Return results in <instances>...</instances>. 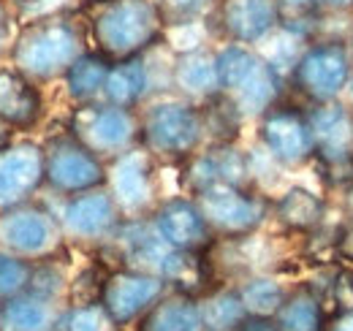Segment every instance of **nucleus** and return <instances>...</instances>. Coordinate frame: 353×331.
<instances>
[{"instance_id":"7c9ffc66","label":"nucleus","mask_w":353,"mask_h":331,"mask_svg":"<svg viewBox=\"0 0 353 331\" xmlns=\"http://www.w3.org/2000/svg\"><path fill=\"white\" fill-rule=\"evenodd\" d=\"M33 261L14 255L11 250H0V301H8L30 288Z\"/></svg>"},{"instance_id":"79ce46f5","label":"nucleus","mask_w":353,"mask_h":331,"mask_svg":"<svg viewBox=\"0 0 353 331\" xmlns=\"http://www.w3.org/2000/svg\"><path fill=\"white\" fill-rule=\"evenodd\" d=\"M351 14H353V6H351Z\"/></svg>"},{"instance_id":"58836bf2","label":"nucleus","mask_w":353,"mask_h":331,"mask_svg":"<svg viewBox=\"0 0 353 331\" xmlns=\"http://www.w3.org/2000/svg\"><path fill=\"white\" fill-rule=\"evenodd\" d=\"M345 41H348V49H351V57H353V25L348 28V36H345Z\"/></svg>"},{"instance_id":"6e6552de","label":"nucleus","mask_w":353,"mask_h":331,"mask_svg":"<svg viewBox=\"0 0 353 331\" xmlns=\"http://www.w3.org/2000/svg\"><path fill=\"white\" fill-rule=\"evenodd\" d=\"M46 155V185L60 196H79L106 185L109 166L68 130L49 139Z\"/></svg>"},{"instance_id":"c756f323","label":"nucleus","mask_w":353,"mask_h":331,"mask_svg":"<svg viewBox=\"0 0 353 331\" xmlns=\"http://www.w3.org/2000/svg\"><path fill=\"white\" fill-rule=\"evenodd\" d=\"M221 0H155L158 14L169 30H179V28H196L207 19H212L215 8Z\"/></svg>"},{"instance_id":"f3484780","label":"nucleus","mask_w":353,"mask_h":331,"mask_svg":"<svg viewBox=\"0 0 353 331\" xmlns=\"http://www.w3.org/2000/svg\"><path fill=\"white\" fill-rule=\"evenodd\" d=\"M46 182L44 147L33 141L0 147V207H17L33 199Z\"/></svg>"},{"instance_id":"a878e982","label":"nucleus","mask_w":353,"mask_h":331,"mask_svg":"<svg viewBox=\"0 0 353 331\" xmlns=\"http://www.w3.org/2000/svg\"><path fill=\"white\" fill-rule=\"evenodd\" d=\"M114 60H109L106 54H101L98 49L82 52L74 66L65 71V92L74 103H90V101H101L103 98V87L109 79Z\"/></svg>"},{"instance_id":"a211bd4d","label":"nucleus","mask_w":353,"mask_h":331,"mask_svg":"<svg viewBox=\"0 0 353 331\" xmlns=\"http://www.w3.org/2000/svg\"><path fill=\"white\" fill-rule=\"evenodd\" d=\"M315 158L323 166L353 163V109L340 98L332 103H315L307 109Z\"/></svg>"},{"instance_id":"2eb2a0df","label":"nucleus","mask_w":353,"mask_h":331,"mask_svg":"<svg viewBox=\"0 0 353 331\" xmlns=\"http://www.w3.org/2000/svg\"><path fill=\"white\" fill-rule=\"evenodd\" d=\"M150 220L161 239L182 252H207L218 239L193 196H174L161 201Z\"/></svg>"},{"instance_id":"bb28decb","label":"nucleus","mask_w":353,"mask_h":331,"mask_svg":"<svg viewBox=\"0 0 353 331\" xmlns=\"http://www.w3.org/2000/svg\"><path fill=\"white\" fill-rule=\"evenodd\" d=\"M199 307H201V329L204 331H236L239 323L250 315L236 288L207 290L199 299Z\"/></svg>"},{"instance_id":"20e7f679","label":"nucleus","mask_w":353,"mask_h":331,"mask_svg":"<svg viewBox=\"0 0 353 331\" xmlns=\"http://www.w3.org/2000/svg\"><path fill=\"white\" fill-rule=\"evenodd\" d=\"M139 144L161 161H188L207 139L201 106L188 98H158L147 103L139 114Z\"/></svg>"},{"instance_id":"f257e3e1","label":"nucleus","mask_w":353,"mask_h":331,"mask_svg":"<svg viewBox=\"0 0 353 331\" xmlns=\"http://www.w3.org/2000/svg\"><path fill=\"white\" fill-rule=\"evenodd\" d=\"M82 22L68 11H49L22 25L11 41V66L33 82L65 77L74 60L88 52Z\"/></svg>"},{"instance_id":"5701e85b","label":"nucleus","mask_w":353,"mask_h":331,"mask_svg":"<svg viewBox=\"0 0 353 331\" xmlns=\"http://www.w3.org/2000/svg\"><path fill=\"white\" fill-rule=\"evenodd\" d=\"M272 212H274L277 223L285 225L288 231L310 234V231L321 228V223L326 217V199L305 185H291L277 201H272Z\"/></svg>"},{"instance_id":"c9c22d12","label":"nucleus","mask_w":353,"mask_h":331,"mask_svg":"<svg viewBox=\"0 0 353 331\" xmlns=\"http://www.w3.org/2000/svg\"><path fill=\"white\" fill-rule=\"evenodd\" d=\"M318 3L326 11V17L329 14H351V6H353V0H318Z\"/></svg>"},{"instance_id":"f8f14e48","label":"nucleus","mask_w":353,"mask_h":331,"mask_svg":"<svg viewBox=\"0 0 353 331\" xmlns=\"http://www.w3.org/2000/svg\"><path fill=\"white\" fill-rule=\"evenodd\" d=\"M166 288H169V283L163 277L123 266V269L109 272V277L103 283V293H101V307L120 329H125L131 323H139V318L158 299L166 296Z\"/></svg>"},{"instance_id":"4be33fe9","label":"nucleus","mask_w":353,"mask_h":331,"mask_svg":"<svg viewBox=\"0 0 353 331\" xmlns=\"http://www.w3.org/2000/svg\"><path fill=\"white\" fill-rule=\"evenodd\" d=\"M136 331H204L201 329V307L196 296L169 293L158 299L141 318Z\"/></svg>"},{"instance_id":"6ab92c4d","label":"nucleus","mask_w":353,"mask_h":331,"mask_svg":"<svg viewBox=\"0 0 353 331\" xmlns=\"http://www.w3.org/2000/svg\"><path fill=\"white\" fill-rule=\"evenodd\" d=\"M44 114V95L39 82L28 79L14 66H0V125L11 130H30Z\"/></svg>"},{"instance_id":"412c9836","label":"nucleus","mask_w":353,"mask_h":331,"mask_svg":"<svg viewBox=\"0 0 353 331\" xmlns=\"http://www.w3.org/2000/svg\"><path fill=\"white\" fill-rule=\"evenodd\" d=\"M150 92H152V71L147 66V54H139L128 60H117L112 66L101 101L136 112L139 106L147 103Z\"/></svg>"},{"instance_id":"4c0bfd02","label":"nucleus","mask_w":353,"mask_h":331,"mask_svg":"<svg viewBox=\"0 0 353 331\" xmlns=\"http://www.w3.org/2000/svg\"><path fill=\"white\" fill-rule=\"evenodd\" d=\"M343 101L353 109V77H351V82H348V87H345V92H343Z\"/></svg>"},{"instance_id":"39448f33","label":"nucleus","mask_w":353,"mask_h":331,"mask_svg":"<svg viewBox=\"0 0 353 331\" xmlns=\"http://www.w3.org/2000/svg\"><path fill=\"white\" fill-rule=\"evenodd\" d=\"M351 77L353 57L348 41L340 36H315L296 57L288 82L310 106H315L340 101Z\"/></svg>"},{"instance_id":"2f4dec72","label":"nucleus","mask_w":353,"mask_h":331,"mask_svg":"<svg viewBox=\"0 0 353 331\" xmlns=\"http://www.w3.org/2000/svg\"><path fill=\"white\" fill-rule=\"evenodd\" d=\"M57 331H120V326L106 315L101 304H88L71 307L65 315H60Z\"/></svg>"},{"instance_id":"7ed1b4c3","label":"nucleus","mask_w":353,"mask_h":331,"mask_svg":"<svg viewBox=\"0 0 353 331\" xmlns=\"http://www.w3.org/2000/svg\"><path fill=\"white\" fill-rule=\"evenodd\" d=\"M221 92L234 101L242 117H261L283 95V77L261 52L242 43H223L218 49Z\"/></svg>"},{"instance_id":"aec40b11","label":"nucleus","mask_w":353,"mask_h":331,"mask_svg":"<svg viewBox=\"0 0 353 331\" xmlns=\"http://www.w3.org/2000/svg\"><path fill=\"white\" fill-rule=\"evenodd\" d=\"M172 84L182 98L193 103H204L221 95V74H218V52L207 46H193L176 52L172 60Z\"/></svg>"},{"instance_id":"4468645a","label":"nucleus","mask_w":353,"mask_h":331,"mask_svg":"<svg viewBox=\"0 0 353 331\" xmlns=\"http://www.w3.org/2000/svg\"><path fill=\"white\" fill-rule=\"evenodd\" d=\"M123 220L125 217L106 185L79 196H68L60 212L63 234L74 242H112Z\"/></svg>"},{"instance_id":"f03ea898","label":"nucleus","mask_w":353,"mask_h":331,"mask_svg":"<svg viewBox=\"0 0 353 331\" xmlns=\"http://www.w3.org/2000/svg\"><path fill=\"white\" fill-rule=\"evenodd\" d=\"M88 30L92 46L114 63L147 54L166 39L155 0H98Z\"/></svg>"},{"instance_id":"dca6fc26","label":"nucleus","mask_w":353,"mask_h":331,"mask_svg":"<svg viewBox=\"0 0 353 331\" xmlns=\"http://www.w3.org/2000/svg\"><path fill=\"white\" fill-rule=\"evenodd\" d=\"M185 163H188L185 166V188L190 196L212 185L256 188L250 155L239 152L234 144H210L207 150H199Z\"/></svg>"},{"instance_id":"ea45409f","label":"nucleus","mask_w":353,"mask_h":331,"mask_svg":"<svg viewBox=\"0 0 353 331\" xmlns=\"http://www.w3.org/2000/svg\"><path fill=\"white\" fill-rule=\"evenodd\" d=\"M11 3H22V6H30V3H39V0H11Z\"/></svg>"},{"instance_id":"9d476101","label":"nucleus","mask_w":353,"mask_h":331,"mask_svg":"<svg viewBox=\"0 0 353 331\" xmlns=\"http://www.w3.org/2000/svg\"><path fill=\"white\" fill-rule=\"evenodd\" d=\"M259 139L264 152L283 168H302L315 161V136L307 112L274 103L259 117Z\"/></svg>"},{"instance_id":"c85d7f7f","label":"nucleus","mask_w":353,"mask_h":331,"mask_svg":"<svg viewBox=\"0 0 353 331\" xmlns=\"http://www.w3.org/2000/svg\"><path fill=\"white\" fill-rule=\"evenodd\" d=\"M239 296L248 307L250 315H272L280 310V304L285 301L288 290L277 277H269V274H253L248 277L242 285H239Z\"/></svg>"},{"instance_id":"9b49d317","label":"nucleus","mask_w":353,"mask_h":331,"mask_svg":"<svg viewBox=\"0 0 353 331\" xmlns=\"http://www.w3.org/2000/svg\"><path fill=\"white\" fill-rule=\"evenodd\" d=\"M106 188L114 196L125 220H139L152 214L155 201V158L139 144L128 152L117 155L109 166Z\"/></svg>"},{"instance_id":"393cba45","label":"nucleus","mask_w":353,"mask_h":331,"mask_svg":"<svg viewBox=\"0 0 353 331\" xmlns=\"http://www.w3.org/2000/svg\"><path fill=\"white\" fill-rule=\"evenodd\" d=\"M3 304L6 307L0 310V326L6 331H52L60 323L54 299L36 296L30 290H25Z\"/></svg>"},{"instance_id":"cd10ccee","label":"nucleus","mask_w":353,"mask_h":331,"mask_svg":"<svg viewBox=\"0 0 353 331\" xmlns=\"http://www.w3.org/2000/svg\"><path fill=\"white\" fill-rule=\"evenodd\" d=\"M201 106V117H204V130L207 136H212V144H234V139L239 136V125H242V112L234 106V101L228 95H215Z\"/></svg>"},{"instance_id":"ddd939ff","label":"nucleus","mask_w":353,"mask_h":331,"mask_svg":"<svg viewBox=\"0 0 353 331\" xmlns=\"http://www.w3.org/2000/svg\"><path fill=\"white\" fill-rule=\"evenodd\" d=\"M210 22L225 43L256 49L280 30L283 19L277 0H221Z\"/></svg>"},{"instance_id":"1a4fd4ad","label":"nucleus","mask_w":353,"mask_h":331,"mask_svg":"<svg viewBox=\"0 0 353 331\" xmlns=\"http://www.w3.org/2000/svg\"><path fill=\"white\" fill-rule=\"evenodd\" d=\"M63 225L60 217L41 204L25 201L8 207L0 214V242L14 255L28 261H46L63 245Z\"/></svg>"},{"instance_id":"a19ab883","label":"nucleus","mask_w":353,"mask_h":331,"mask_svg":"<svg viewBox=\"0 0 353 331\" xmlns=\"http://www.w3.org/2000/svg\"><path fill=\"white\" fill-rule=\"evenodd\" d=\"M351 293H353V274H351Z\"/></svg>"},{"instance_id":"72a5a7b5","label":"nucleus","mask_w":353,"mask_h":331,"mask_svg":"<svg viewBox=\"0 0 353 331\" xmlns=\"http://www.w3.org/2000/svg\"><path fill=\"white\" fill-rule=\"evenodd\" d=\"M326 331H353V304H351V307L337 310V312L329 318Z\"/></svg>"},{"instance_id":"e433bc0d","label":"nucleus","mask_w":353,"mask_h":331,"mask_svg":"<svg viewBox=\"0 0 353 331\" xmlns=\"http://www.w3.org/2000/svg\"><path fill=\"white\" fill-rule=\"evenodd\" d=\"M8 36H11V19H8V6L0 0V49L8 43Z\"/></svg>"},{"instance_id":"473e14b6","label":"nucleus","mask_w":353,"mask_h":331,"mask_svg":"<svg viewBox=\"0 0 353 331\" xmlns=\"http://www.w3.org/2000/svg\"><path fill=\"white\" fill-rule=\"evenodd\" d=\"M236 331H280V326L272 315H248Z\"/></svg>"},{"instance_id":"b1692460","label":"nucleus","mask_w":353,"mask_h":331,"mask_svg":"<svg viewBox=\"0 0 353 331\" xmlns=\"http://www.w3.org/2000/svg\"><path fill=\"white\" fill-rule=\"evenodd\" d=\"M274 321L280 331H326L329 315L321 293L310 283H302L288 290L285 301L274 312Z\"/></svg>"},{"instance_id":"423d86ee","label":"nucleus","mask_w":353,"mask_h":331,"mask_svg":"<svg viewBox=\"0 0 353 331\" xmlns=\"http://www.w3.org/2000/svg\"><path fill=\"white\" fill-rule=\"evenodd\" d=\"M68 133L101 161H114L117 155L139 147L141 141L139 114L133 109H123L106 101L77 103L68 120Z\"/></svg>"},{"instance_id":"f704fd0d","label":"nucleus","mask_w":353,"mask_h":331,"mask_svg":"<svg viewBox=\"0 0 353 331\" xmlns=\"http://www.w3.org/2000/svg\"><path fill=\"white\" fill-rule=\"evenodd\" d=\"M337 255H340L343 261L353 263V217H351V223L340 231V237H337Z\"/></svg>"},{"instance_id":"0eeeda50","label":"nucleus","mask_w":353,"mask_h":331,"mask_svg":"<svg viewBox=\"0 0 353 331\" xmlns=\"http://www.w3.org/2000/svg\"><path fill=\"white\" fill-rule=\"evenodd\" d=\"M210 228L221 239H248L272 214V201L256 188L212 185L193 196Z\"/></svg>"}]
</instances>
